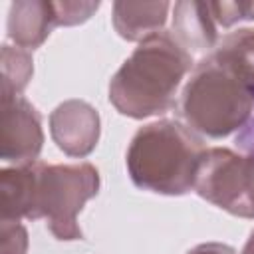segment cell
Masks as SVG:
<instances>
[{
	"label": "cell",
	"instance_id": "obj_13",
	"mask_svg": "<svg viewBox=\"0 0 254 254\" xmlns=\"http://www.w3.org/2000/svg\"><path fill=\"white\" fill-rule=\"evenodd\" d=\"M216 26L230 28L240 20H254V2H208Z\"/></svg>",
	"mask_w": 254,
	"mask_h": 254
},
{
	"label": "cell",
	"instance_id": "obj_9",
	"mask_svg": "<svg viewBox=\"0 0 254 254\" xmlns=\"http://www.w3.org/2000/svg\"><path fill=\"white\" fill-rule=\"evenodd\" d=\"M56 24L54 2L48 0H16L8 10V38L24 50L40 48Z\"/></svg>",
	"mask_w": 254,
	"mask_h": 254
},
{
	"label": "cell",
	"instance_id": "obj_18",
	"mask_svg": "<svg viewBox=\"0 0 254 254\" xmlns=\"http://www.w3.org/2000/svg\"><path fill=\"white\" fill-rule=\"evenodd\" d=\"M240 254H254V230L250 232V236H248V240H246V244H244Z\"/></svg>",
	"mask_w": 254,
	"mask_h": 254
},
{
	"label": "cell",
	"instance_id": "obj_15",
	"mask_svg": "<svg viewBox=\"0 0 254 254\" xmlns=\"http://www.w3.org/2000/svg\"><path fill=\"white\" fill-rule=\"evenodd\" d=\"M97 8H99V2H54L56 24L58 26H75V24H81Z\"/></svg>",
	"mask_w": 254,
	"mask_h": 254
},
{
	"label": "cell",
	"instance_id": "obj_7",
	"mask_svg": "<svg viewBox=\"0 0 254 254\" xmlns=\"http://www.w3.org/2000/svg\"><path fill=\"white\" fill-rule=\"evenodd\" d=\"M50 133L60 151L67 157H87L99 141L101 121L93 105L81 99L60 103L50 115Z\"/></svg>",
	"mask_w": 254,
	"mask_h": 254
},
{
	"label": "cell",
	"instance_id": "obj_3",
	"mask_svg": "<svg viewBox=\"0 0 254 254\" xmlns=\"http://www.w3.org/2000/svg\"><path fill=\"white\" fill-rule=\"evenodd\" d=\"M254 113V85L210 54L194 67L181 93V115L198 135L222 139L242 129Z\"/></svg>",
	"mask_w": 254,
	"mask_h": 254
},
{
	"label": "cell",
	"instance_id": "obj_6",
	"mask_svg": "<svg viewBox=\"0 0 254 254\" xmlns=\"http://www.w3.org/2000/svg\"><path fill=\"white\" fill-rule=\"evenodd\" d=\"M44 147L42 117L22 95H2L0 157L4 163L26 165L38 161Z\"/></svg>",
	"mask_w": 254,
	"mask_h": 254
},
{
	"label": "cell",
	"instance_id": "obj_14",
	"mask_svg": "<svg viewBox=\"0 0 254 254\" xmlns=\"http://www.w3.org/2000/svg\"><path fill=\"white\" fill-rule=\"evenodd\" d=\"M0 244L2 254H26L28 230L20 220L0 218Z\"/></svg>",
	"mask_w": 254,
	"mask_h": 254
},
{
	"label": "cell",
	"instance_id": "obj_2",
	"mask_svg": "<svg viewBox=\"0 0 254 254\" xmlns=\"http://www.w3.org/2000/svg\"><path fill=\"white\" fill-rule=\"evenodd\" d=\"M204 141L187 123L161 119L143 125L131 139L125 165L135 187L181 196L192 190Z\"/></svg>",
	"mask_w": 254,
	"mask_h": 254
},
{
	"label": "cell",
	"instance_id": "obj_4",
	"mask_svg": "<svg viewBox=\"0 0 254 254\" xmlns=\"http://www.w3.org/2000/svg\"><path fill=\"white\" fill-rule=\"evenodd\" d=\"M99 192V173L91 163L48 165L36 161L32 220L44 218L58 240H79L77 214Z\"/></svg>",
	"mask_w": 254,
	"mask_h": 254
},
{
	"label": "cell",
	"instance_id": "obj_5",
	"mask_svg": "<svg viewBox=\"0 0 254 254\" xmlns=\"http://www.w3.org/2000/svg\"><path fill=\"white\" fill-rule=\"evenodd\" d=\"M192 190L232 216L254 218V151L240 155L226 147H206Z\"/></svg>",
	"mask_w": 254,
	"mask_h": 254
},
{
	"label": "cell",
	"instance_id": "obj_16",
	"mask_svg": "<svg viewBox=\"0 0 254 254\" xmlns=\"http://www.w3.org/2000/svg\"><path fill=\"white\" fill-rule=\"evenodd\" d=\"M187 254H236V250L222 242H202L192 250H189Z\"/></svg>",
	"mask_w": 254,
	"mask_h": 254
},
{
	"label": "cell",
	"instance_id": "obj_10",
	"mask_svg": "<svg viewBox=\"0 0 254 254\" xmlns=\"http://www.w3.org/2000/svg\"><path fill=\"white\" fill-rule=\"evenodd\" d=\"M169 10H173L169 2H115L113 28L127 42H141L165 28Z\"/></svg>",
	"mask_w": 254,
	"mask_h": 254
},
{
	"label": "cell",
	"instance_id": "obj_1",
	"mask_svg": "<svg viewBox=\"0 0 254 254\" xmlns=\"http://www.w3.org/2000/svg\"><path fill=\"white\" fill-rule=\"evenodd\" d=\"M194 67L192 56L171 32L143 38L109 81L111 105L131 119L167 113L185 75Z\"/></svg>",
	"mask_w": 254,
	"mask_h": 254
},
{
	"label": "cell",
	"instance_id": "obj_8",
	"mask_svg": "<svg viewBox=\"0 0 254 254\" xmlns=\"http://www.w3.org/2000/svg\"><path fill=\"white\" fill-rule=\"evenodd\" d=\"M218 26L210 14L208 2L173 4V38L190 54H210L218 44Z\"/></svg>",
	"mask_w": 254,
	"mask_h": 254
},
{
	"label": "cell",
	"instance_id": "obj_17",
	"mask_svg": "<svg viewBox=\"0 0 254 254\" xmlns=\"http://www.w3.org/2000/svg\"><path fill=\"white\" fill-rule=\"evenodd\" d=\"M236 143L244 153H252L254 151V113H252L250 121L244 125V131L236 137Z\"/></svg>",
	"mask_w": 254,
	"mask_h": 254
},
{
	"label": "cell",
	"instance_id": "obj_12",
	"mask_svg": "<svg viewBox=\"0 0 254 254\" xmlns=\"http://www.w3.org/2000/svg\"><path fill=\"white\" fill-rule=\"evenodd\" d=\"M34 73L32 54L24 48L2 46V95H20Z\"/></svg>",
	"mask_w": 254,
	"mask_h": 254
},
{
	"label": "cell",
	"instance_id": "obj_11",
	"mask_svg": "<svg viewBox=\"0 0 254 254\" xmlns=\"http://www.w3.org/2000/svg\"><path fill=\"white\" fill-rule=\"evenodd\" d=\"M210 56L238 77L254 85V28H238L224 34L218 38V44Z\"/></svg>",
	"mask_w": 254,
	"mask_h": 254
}]
</instances>
